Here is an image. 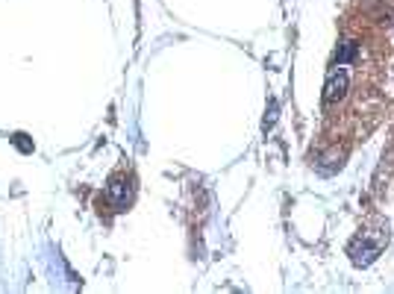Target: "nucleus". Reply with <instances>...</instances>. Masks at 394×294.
Wrapping results in <instances>:
<instances>
[{"label":"nucleus","instance_id":"2","mask_svg":"<svg viewBox=\"0 0 394 294\" xmlns=\"http://www.w3.org/2000/svg\"><path fill=\"white\" fill-rule=\"evenodd\" d=\"M106 194H109V200H112L115 209H124V206L129 203V198H133V189H129V180H124V177H112V182H109Z\"/></svg>","mask_w":394,"mask_h":294},{"label":"nucleus","instance_id":"1","mask_svg":"<svg viewBox=\"0 0 394 294\" xmlns=\"http://www.w3.org/2000/svg\"><path fill=\"white\" fill-rule=\"evenodd\" d=\"M386 238H388V233L382 230V227H380V230H362V235L350 244V256H353V262L356 265H368L371 259H377L382 244H386Z\"/></svg>","mask_w":394,"mask_h":294}]
</instances>
